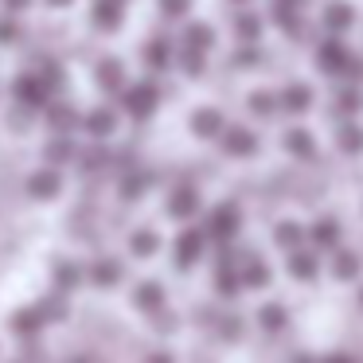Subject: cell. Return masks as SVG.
Wrapping results in <instances>:
<instances>
[{"label": "cell", "mask_w": 363, "mask_h": 363, "mask_svg": "<svg viewBox=\"0 0 363 363\" xmlns=\"http://www.w3.org/2000/svg\"><path fill=\"white\" fill-rule=\"evenodd\" d=\"M82 125H86L90 137H110L113 125H118V118H113L110 110H94V113H86V121H82Z\"/></svg>", "instance_id": "9a60e30c"}, {"label": "cell", "mask_w": 363, "mask_h": 363, "mask_svg": "<svg viewBox=\"0 0 363 363\" xmlns=\"http://www.w3.org/2000/svg\"><path fill=\"white\" fill-rule=\"evenodd\" d=\"M74 363H90V359H74Z\"/></svg>", "instance_id": "f6af8a7d"}, {"label": "cell", "mask_w": 363, "mask_h": 363, "mask_svg": "<svg viewBox=\"0 0 363 363\" xmlns=\"http://www.w3.org/2000/svg\"><path fill=\"white\" fill-rule=\"evenodd\" d=\"M336 106H340V113H359L363 110V94H359V90H344Z\"/></svg>", "instance_id": "d6a6232c"}, {"label": "cell", "mask_w": 363, "mask_h": 363, "mask_svg": "<svg viewBox=\"0 0 363 363\" xmlns=\"http://www.w3.org/2000/svg\"><path fill=\"white\" fill-rule=\"evenodd\" d=\"M324 28H328V32H344V28H352V9H347V4H332V9L324 12Z\"/></svg>", "instance_id": "ffe728a7"}, {"label": "cell", "mask_w": 363, "mask_h": 363, "mask_svg": "<svg viewBox=\"0 0 363 363\" xmlns=\"http://www.w3.org/2000/svg\"><path fill=\"white\" fill-rule=\"evenodd\" d=\"M199 254H203V230H184V235L176 238V266L191 269Z\"/></svg>", "instance_id": "5b68a950"}, {"label": "cell", "mask_w": 363, "mask_h": 363, "mask_svg": "<svg viewBox=\"0 0 363 363\" xmlns=\"http://www.w3.org/2000/svg\"><path fill=\"white\" fill-rule=\"evenodd\" d=\"M262 328H269V332L285 328V308L281 305H266V308H262Z\"/></svg>", "instance_id": "4dcf8cb0"}, {"label": "cell", "mask_w": 363, "mask_h": 363, "mask_svg": "<svg viewBox=\"0 0 363 363\" xmlns=\"http://www.w3.org/2000/svg\"><path fill=\"white\" fill-rule=\"evenodd\" d=\"M129 246H133L137 258H149V254H157L160 238L152 235V230H133V238H129Z\"/></svg>", "instance_id": "7402d4cb"}, {"label": "cell", "mask_w": 363, "mask_h": 363, "mask_svg": "<svg viewBox=\"0 0 363 363\" xmlns=\"http://www.w3.org/2000/svg\"><path fill=\"white\" fill-rule=\"evenodd\" d=\"M250 110L258 113V118H269V113H274V94H250Z\"/></svg>", "instance_id": "836d02e7"}, {"label": "cell", "mask_w": 363, "mask_h": 363, "mask_svg": "<svg viewBox=\"0 0 363 363\" xmlns=\"http://www.w3.org/2000/svg\"><path fill=\"white\" fill-rule=\"evenodd\" d=\"M90 281L102 285V289L118 285V281H121V262H113V258H98L94 266H90Z\"/></svg>", "instance_id": "8fae6325"}, {"label": "cell", "mask_w": 363, "mask_h": 363, "mask_svg": "<svg viewBox=\"0 0 363 363\" xmlns=\"http://www.w3.org/2000/svg\"><path fill=\"white\" fill-rule=\"evenodd\" d=\"M274 238H277V246H281V250H301V242H305V230L297 227V223H281V227L274 230Z\"/></svg>", "instance_id": "2e32d148"}, {"label": "cell", "mask_w": 363, "mask_h": 363, "mask_svg": "<svg viewBox=\"0 0 363 363\" xmlns=\"http://www.w3.org/2000/svg\"><path fill=\"white\" fill-rule=\"evenodd\" d=\"M328 363H355V359H347V355H332Z\"/></svg>", "instance_id": "7bdbcfd3"}, {"label": "cell", "mask_w": 363, "mask_h": 363, "mask_svg": "<svg viewBox=\"0 0 363 363\" xmlns=\"http://www.w3.org/2000/svg\"><path fill=\"white\" fill-rule=\"evenodd\" d=\"M281 106H285L289 113H305L308 106H313V90H308V86H301V82H293V86H285Z\"/></svg>", "instance_id": "4fadbf2b"}, {"label": "cell", "mask_w": 363, "mask_h": 363, "mask_svg": "<svg viewBox=\"0 0 363 363\" xmlns=\"http://www.w3.org/2000/svg\"><path fill=\"white\" fill-rule=\"evenodd\" d=\"M145 188H149V176H141V172H137V176H125V180H121V196H125V199H137Z\"/></svg>", "instance_id": "1f68e13d"}, {"label": "cell", "mask_w": 363, "mask_h": 363, "mask_svg": "<svg viewBox=\"0 0 363 363\" xmlns=\"http://www.w3.org/2000/svg\"><path fill=\"white\" fill-rule=\"evenodd\" d=\"M35 308L43 313V320H63V316H67V301H63V293H51V297H43Z\"/></svg>", "instance_id": "cb8c5ba5"}, {"label": "cell", "mask_w": 363, "mask_h": 363, "mask_svg": "<svg viewBox=\"0 0 363 363\" xmlns=\"http://www.w3.org/2000/svg\"><path fill=\"white\" fill-rule=\"evenodd\" d=\"M157 86H149V82H137L133 90H125V110L129 118H149L152 110H157Z\"/></svg>", "instance_id": "3957f363"}, {"label": "cell", "mask_w": 363, "mask_h": 363, "mask_svg": "<svg viewBox=\"0 0 363 363\" xmlns=\"http://www.w3.org/2000/svg\"><path fill=\"white\" fill-rule=\"evenodd\" d=\"M48 82L40 79V74H20L16 82H12V98H16L20 106H32V110H40L43 102H48Z\"/></svg>", "instance_id": "6da1fadb"}, {"label": "cell", "mask_w": 363, "mask_h": 363, "mask_svg": "<svg viewBox=\"0 0 363 363\" xmlns=\"http://www.w3.org/2000/svg\"><path fill=\"white\" fill-rule=\"evenodd\" d=\"M316 63L332 67V71H344V67H347V63H344V48H340L336 40H328L320 51H316Z\"/></svg>", "instance_id": "44dd1931"}, {"label": "cell", "mask_w": 363, "mask_h": 363, "mask_svg": "<svg viewBox=\"0 0 363 363\" xmlns=\"http://www.w3.org/2000/svg\"><path fill=\"white\" fill-rule=\"evenodd\" d=\"M196 211H199V196H196V188H180V191H172V199H168V215H172V219H191Z\"/></svg>", "instance_id": "ba28073f"}, {"label": "cell", "mask_w": 363, "mask_h": 363, "mask_svg": "<svg viewBox=\"0 0 363 363\" xmlns=\"http://www.w3.org/2000/svg\"><path fill=\"white\" fill-rule=\"evenodd\" d=\"M145 63L149 67H168V40H152L149 48H145Z\"/></svg>", "instance_id": "f1b7e54d"}, {"label": "cell", "mask_w": 363, "mask_h": 363, "mask_svg": "<svg viewBox=\"0 0 363 363\" xmlns=\"http://www.w3.org/2000/svg\"><path fill=\"white\" fill-rule=\"evenodd\" d=\"M188 9H191V0H160V12H164V16H172V20H180Z\"/></svg>", "instance_id": "d590c367"}, {"label": "cell", "mask_w": 363, "mask_h": 363, "mask_svg": "<svg viewBox=\"0 0 363 363\" xmlns=\"http://www.w3.org/2000/svg\"><path fill=\"white\" fill-rule=\"evenodd\" d=\"M43 82H48V86H59V82H63V67L59 63H43V74H40Z\"/></svg>", "instance_id": "74e56055"}, {"label": "cell", "mask_w": 363, "mask_h": 363, "mask_svg": "<svg viewBox=\"0 0 363 363\" xmlns=\"http://www.w3.org/2000/svg\"><path fill=\"white\" fill-rule=\"evenodd\" d=\"M82 281V269L74 262H55V285L59 289H74Z\"/></svg>", "instance_id": "603a6c76"}, {"label": "cell", "mask_w": 363, "mask_h": 363, "mask_svg": "<svg viewBox=\"0 0 363 363\" xmlns=\"http://www.w3.org/2000/svg\"><path fill=\"white\" fill-rule=\"evenodd\" d=\"M4 4H9V12H24L32 0H4Z\"/></svg>", "instance_id": "60d3db41"}, {"label": "cell", "mask_w": 363, "mask_h": 363, "mask_svg": "<svg viewBox=\"0 0 363 363\" xmlns=\"http://www.w3.org/2000/svg\"><path fill=\"white\" fill-rule=\"evenodd\" d=\"M285 152H297V157H308V152H313V141H308L305 129H289V133H285Z\"/></svg>", "instance_id": "484cf974"}, {"label": "cell", "mask_w": 363, "mask_h": 363, "mask_svg": "<svg viewBox=\"0 0 363 363\" xmlns=\"http://www.w3.org/2000/svg\"><path fill=\"white\" fill-rule=\"evenodd\" d=\"M59 188H63V180H59L55 168H40V172L28 176V196L32 199H55Z\"/></svg>", "instance_id": "277c9868"}, {"label": "cell", "mask_w": 363, "mask_h": 363, "mask_svg": "<svg viewBox=\"0 0 363 363\" xmlns=\"http://www.w3.org/2000/svg\"><path fill=\"white\" fill-rule=\"evenodd\" d=\"M355 274H359V258H355L352 250H340L336 254V277L340 281H352Z\"/></svg>", "instance_id": "4316f807"}, {"label": "cell", "mask_w": 363, "mask_h": 363, "mask_svg": "<svg viewBox=\"0 0 363 363\" xmlns=\"http://www.w3.org/2000/svg\"><path fill=\"white\" fill-rule=\"evenodd\" d=\"M67 157H71V145H67L63 137H59V141H51V145H48V160H51V164H63Z\"/></svg>", "instance_id": "e575fe53"}, {"label": "cell", "mask_w": 363, "mask_h": 363, "mask_svg": "<svg viewBox=\"0 0 363 363\" xmlns=\"http://www.w3.org/2000/svg\"><path fill=\"white\" fill-rule=\"evenodd\" d=\"M242 285H250V289H262V285H269V266L262 258H250L242 269Z\"/></svg>", "instance_id": "e0dca14e"}, {"label": "cell", "mask_w": 363, "mask_h": 363, "mask_svg": "<svg viewBox=\"0 0 363 363\" xmlns=\"http://www.w3.org/2000/svg\"><path fill=\"white\" fill-rule=\"evenodd\" d=\"M313 242L320 246V250H332V246L340 242V227H336L332 219H320V223L313 227Z\"/></svg>", "instance_id": "ac0fdd59"}, {"label": "cell", "mask_w": 363, "mask_h": 363, "mask_svg": "<svg viewBox=\"0 0 363 363\" xmlns=\"http://www.w3.org/2000/svg\"><path fill=\"white\" fill-rule=\"evenodd\" d=\"M133 301H137L141 313H160V308H164V289H160L157 281H145V285H137Z\"/></svg>", "instance_id": "30bf717a"}, {"label": "cell", "mask_w": 363, "mask_h": 363, "mask_svg": "<svg viewBox=\"0 0 363 363\" xmlns=\"http://www.w3.org/2000/svg\"><path fill=\"white\" fill-rule=\"evenodd\" d=\"M297 363H308V359H297Z\"/></svg>", "instance_id": "7dc6e473"}, {"label": "cell", "mask_w": 363, "mask_h": 363, "mask_svg": "<svg viewBox=\"0 0 363 363\" xmlns=\"http://www.w3.org/2000/svg\"><path fill=\"white\" fill-rule=\"evenodd\" d=\"M289 269L301 277V281H308V277H316V258L305 254V250H293L289 254Z\"/></svg>", "instance_id": "d6986e66"}, {"label": "cell", "mask_w": 363, "mask_h": 363, "mask_svg": "<svg viewBox=\"0 0 363 363\" xmlns=\"http://www.w3.org/2000/svg\"><path fill=\"white\" fill-rule=\"evenodd\" d=\"M184 71H188V74H203V55H199L196 48L184 51Z\"/></svg>", "instance_id": "8d00e7d4"}, {"label": "cell", "mask_w": 363, "mask_h": 363, "mask_svg": "<svg viewBox=\"0 0 363 363\" xmlns=\"http://www.w3.org/2000/svg\"><path fill=\"white\" fill-rule=\"evenodd\" d=\"M0 40L12 43V40H16V28H12V24H0Z\"/></svg>", "instance_id": "ab89813d"}, {"label": "cell", "mask_w": 363, "mask_h": 363, "mask_svg": "<svg viewBox=\"0 0 363 363\" xmlns=\"http://www.w3.org/2000/svg\"><path fill=\"white\" fill-rule=\"evenodd\" d=\"M238 32H242L246 40H254V35L262 32V24H258V20H254V16H242V20H238Z\"/></svg>", "instance_id": "f35d334b"}, {"label": "cell", "mask_w": 363, "mask_h": 363, "mask_svg": "<svg viewBox=\"0 0 363 363\" xmlns=\"http://www.w3.org/2000/svg\"><path fill=\"white\" fill-rule=\"evenodd\" d=\"M9 324H12V332H16V336H35V332H40L48 320H43V313L32 305V308H20V313H12Z\"/></svg>", "instance_id": "9c48e42d"}, {"label": "cell", "mask_w": 363, "mask_h": 363, "mask_svg": "<svg viewBox=\"0 0 363 363\" xmlns=\"http://www.w3.org/2000/svg\"><path fill=\"white\" fill-rule=\"evenodd\" d=\"M340 149H344V152H359L363 149V129H355V125L340 129Z\"/></svg>", "instance_id": "f546056e"}, {"label": "cell", "mask_w": 363, "mask_h": 363, "mask_svg": "<svg viewBox=\"0 0 363 363\" xmlns=\"http://www.w3.org/2000/svg\"><path fill=\"white\" fill-rule=\"evenodd\" d=\"M211 40H215V32L207 24H191L188 35H184V43H188V48H196V51H207V48H211Z\"/></svg>", "instance_id": "d4e9b609"}, {"label": "cell", "mask_w": 363, "mask_h": 363, "mask_svg": "<svg viewBox=\"0 0 363 363\" xmlns=\"http://www.w3.org/2000/svg\"><path fill=\"white\" fill-rule=\"evenodd\" d=\"M48 121H51V129H71L79 118H74V110H71V106H63V102H59V106H51V110H48Z\"/></svg>", "instance_id": "83f0119b"}, {"label": "cell", "mask_w": 363, "mask_h": 363, "mask_svg": "<svg viewBox=\"0 0 363 363\" xmlns=\"http://www.w3.org/2000/svg\"><path fill=\"white\" fill-rule=\"evenodd\" d=\"M223 129H227V125H223V113L211 110V106L191 113V133H196V137H223Z\"/></svg>", "instance_id": "52a82bcc"}, {"label": "cell", "mask_w": 363, "mask_h": 363, "mask_svg": "<svg viewBox=\"0 0 363 363\" xmlns=\"http://www.w3.org/2000/svg\"><path fill=\"white\" fill-rule=\"evenodd\" d=\"M145 363H176V359H172V355H164V352H157V355H149Z\"/></svg>", "instance_id": "b9f144b4"}, {"label": "cell", "mask_w": 363, "mask_h": 363, "mask_svg": "<svg viewBox=\"0 0 363 363\" xmlns=\"http://www.w3.org/2000/svg\"><path fill=\"white\" fill-rule=\"evenodd\" d=\"M235 230H238V207L219 203L211 211V219H207V235H211L215 242H227V238H235Z\"/></svg>", "instance_id": "7a4b0ae2"}, {"label": "cell", "mask_w": 363, "mask_h": 363, "mask_svg": "<svg viewBox=\"0 0 363 363\" xmlns=\"http://www.w3.org/2000/svg\"><path fill=\"white\" fill-rule=\"evenodd\" d=\"M359 305H363V293H359Z\"/></svg>", "instance_id": "bcb514c9"}, {"label": "cell", "mask_w": 363, "mask_h": 363, "mask_svg": "<svg viewBox=\"0 0 363 363\" xmlns=\"http://www.w3.org/2000/svg\"><path fill=\"white\" fill-rule=\"evenodd\" d=\"M118 24H121V0H98L94 4V28L113 32Z\"/></svg>", "instance_id": "7c38bea8"}, {"label": "cell", "mask_w": 363, "mask_h": 363, "mask_svg": "<svg viewBox=\"0 0 363 363\" xmlns=\"http://www.w3.org/2000/svg\"><path fill=\"white\" fill-rule=\"evenodd\" d=\"M223 149H227L230 157H250V152L258 149V137H254L250 129H242V125L223 129Z\"/></svg>", "instance_id": "8992f818"}, {"label": "cell", "mask_w": 363, "mask_h": 363, "mask_svg": "<svg viewBox=\"0 0 363 363\" xmlns=\"http://www.w3.org/2000/svg\"><path fill=\"white\" fill-rule=\"evenodd\" d=\"M51 4H55V9H67V4H71V0H51Z\"/></svg>", "instance_id": "ee69618b"}, {"label": "cell", "mask_w": 363, "mask_h": 363, "mask_svg": "<svg viewBox=\"0 0 363 363\" xmlns=\"http://www.w3.org/2000/svg\"><path fill=\"white\" fill-rule=\"evenodd\" d=\"M121 82H125V67H121L118 59H102V63H98V86H102V90H118Z\"/></svg>", "instance_id": "5bb4252c"}]
</instances>
